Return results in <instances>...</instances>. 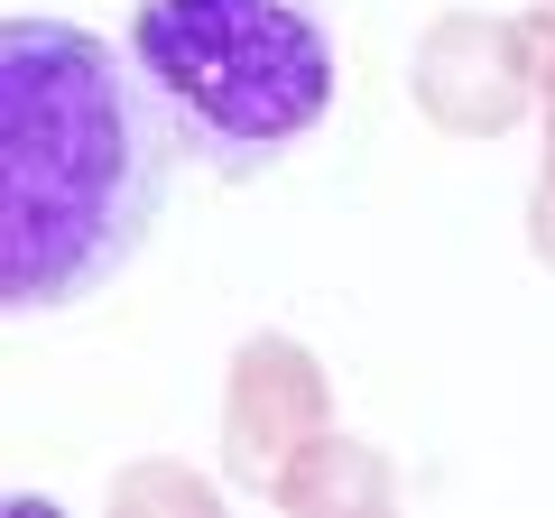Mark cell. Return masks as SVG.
Masks as SVG:
<instances>
[{"label": "cell", "mask_w": 555, "mask_h": 518, "mask_svg": "<svg viewBox=\"0 0 555 518\" xmlns=\"http://www.w3.org/2000/svg\"><path fill=\"white\" fill-rule=\"evenodd\" d=\"M130 65L177 148L214 177H259L306 148L343 83L315 0H139Z\"/></svg>", "instance_id": "cell-2"}, {"label": "cell", "mask_w": 555, "mask_h": 518, "mask_svg": "<svg viewBox=\"0 0 555 518\" xmlns=\"http://www.w3.org/2000/svg\"><path fill=\"white\" fill-rule=\"evenodd\" d=\"M537 75H546V185L537 195L555 204V20H537Z\"/></svg>", "instance_id": "cell-7"}, {"label": "cell", "mask_w": 555, "mask_h": 518, "mask_svg": "<svg viewBox=\"0 0 555 518\" xmlns=\"http://www.w3.org/2000/svg\"><path fill=\"white\" fill-rule=\"evenodd\" d=\"M334 399H324V371L306 342L287 334H250L232 352V399H222V463H232L241 491H278V472L324 436Z\"/></svg>", "instance_id": "cell-4"}, {"label": "cell", "mask_w": 555, "mask_h": 518, "mask_svg": "<svg viewBox=\"0 0 555 518\" xmlns=\"http://www.w3.org/2000/svg\"><path fill=\"white\" fill-rule=\"evenodd\" d=\"M112 509H120V518H139V509H185V518H214L222 500L204 491L195 472H177V463H149V472H120V481H112Z\"/></svg>", "instance_id": "cell-6"}, {"label": "cell", "mask_w": 555, "mask_h": 518, "mask_svg": "<svg viewBox=\"0 0 555 518\" xmlns=\"http://www.w3.org/2000/svg\"><path fill=\"white\" fill-rule=\"evenodd\" d=\"M167 112L139 65L75 20L0 28V297L65 315L149 250L167 213Z\"/></svg>", "instance_id": "cell-1"}, {"label": "cell", "mask_w": 555, "mask_h": 518, "mask_svg": "<svg viewBox=\"0 0 555 518\" xmlns=\"http://www.w3.org/2000/svg\"><path fill=\"white\" fill-rule=\"evenodd\" d=\"M269 500H287V509H379L389 500V463L371 454V444H343V436H315L287 472H278V491Z\"/></svg>", "instance_id": "cell-5"}, {"label": "cell", "mask_w": 555, "mask_h": 518, "mask_svg": "<svg viewBox=\"0 0 555 518\" xmlns=\"http://www.w3.org/2000/svg\"><path fill=\"white\" fill-rule=\"evenodd\" d=\"M546 93L537 75V20H436L416 47V112L454 130V140H491L528 102Z\"/></svg>", "instance_id": "cell-3"}]
</instances>
